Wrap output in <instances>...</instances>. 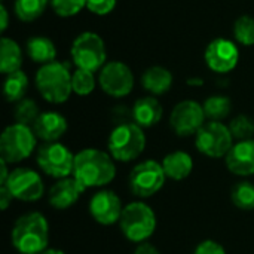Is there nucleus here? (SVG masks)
I'll list each match as a JSON object with an SVG mask.
<instances>
[{
  "instance_id": "1",
  "label": "nucleus",
  "mask_w": 254,
  "mask_h": 254,
  "mask_svg": "<svg viewBox=\"0 0 254 254\" xmlns=\"http://www.w3.org/2000/svg\"><path fill=\"white\" fill-rule=\"evenodd\" d=\"M115 176L116 165L110 153L98 149H83L76 153L73 177L85 190L107 186L113 182Z\"/></svg>"
},
{
  "instance_id": "2",
  "label": "nucleus",
  "mask_w": 254,
  "mask_h": 254,
  "mask_svg": "<svg viewBox=\"0 0 254 254\" xmlns=\"http://www.w3.org/2000/svg\"><path fill=\"white\" fill-rule=\"evenodd\" d=\"M10 241L21 254H42L49 244V225L39 211L21 216L10 232Z\"/></svg>"
},
{
  "instance_id": "3",
  "label": "nucleus",
  "mask_w": 254,
  "mask_h": 254,
  "mask_svg": "<svg viewBox=\"0 0 254 254\" xmlns=\"http://www.w3.org/2000/svg\"><path fill=\"white\" fill-rule=\"evenodd\" d=\"M36 88L48 103H65L73 92L71 73L67 64L54 61L42 65L36 73Z\"/></svg>"
},
{
  "instance_id": "4",
  "label": "nucleus",
  "mask_w": 254,
  "mask_h": 254,
  "mask_svg": "<svg viewBox=\"0 0 254 254\" xmlns=\"http://www.w3.org/2000/svg\"><path fill=\"white\" fill-rule=\"evenodd\" d=\"M107 149L115 161H135L146 149L144 128H141L135 122L118 124L109 135Z\"/></svg>"
},
{
  "instance_id": "5",
  "label": "nucleus",
  "mask_w": 254,
  "mask_h": 254,
  "mask_svg": "<svg viewBox=\"0 0 254 254\" xmlns=\"http://www.w3.org/2000/svg\"><path fill=\"white\" fill-rule=\"evenodd\" d=\"M121 231L131 243H146L156 229L155 211L143 201H134L124 207L121 220Z\"/></svg>"
},
{
  "instance_id": "6",
  "label": "nucleus",
  "mask_w": 254,
  "mask_h": 254,
  "mask_svg": "<svg viewBox=\"0 0 254 254\" xmlns=\"http://www.w3.org/2000/svg\"><path fill=\"white\" fill-rule=\"evenodd\" d=\"M36 140L31 127L15 122L6 127L0 135V158L9 165L22 162L34 153Z\"/></svg>"
},
{
  "instance_id": "7",
  "label": "nucleus",
  "mask_w": 254,
  "mask_h": 254,
  "mask_svg": "<svg viewBox=\"0 0 254 254\" xmlns=\"http://www.w3.org/2000/svg\"><path fill=\"white\" fill-rule=\"evenodd\" d=\"M71 60L77 68L97 71L106 65L107 51L104 40L94 31L80 33L71 45L70 49Z\"/></svg>"
},
{
  "instance_id": "8",
  "label": "nucleus",
  "mask_w": 254,
  "mask_h": 254,
  "mask_svg": "<svg viewBox=\"0 0 254 254\" xmlns=\"http://www.w3.org/2000/svg\"><path fill=\"white\" fill-rule=\"evenodd\" d=\"M74 156L76 155L60 141L43 143L37 149L36 162L46 176L60 180L73 176Z\"/></svg>"
},
{
  "instance_id": "9",
  "label": "nucleus",
  "mask_w": 254,
  "mask_h": 254,
  "mask_svg": "<svg viewBox=\"0 0 254 254\" xmlns=\"http://www.w3.org/2000/svg\"><path fill=\"white\" fill-rule=\"evenodd\" d=\"M234 144L232 132L223 122L208 121L195 134V146L198 152L208 158H226Z\"/></svg>"
},
{
  "instance_id": "10",
  "label": "nucleus",
  "mask_w": 254,
  "mask_h": 254,
  "mask_svg": "<svg viewBox=\"0 0 254 254\" xmlns=\"http://www.w3.org/2000/svg\"><path fill=\"white\" fill-rule=\"evenodd\" d=\"M165 173L161 165V162H156L153 159L143 161L137 164L128 177V185L131 192L137 198H150L156 195L165 185Z\"/></svg>"
},
{
  "instance_id": "11",
  "label": "nucleus",
  "mask_w": 254,
  "mask_h": 254,
  "mask_svg": "<svg viewBox=\"0 0 254 254\" xmlns=\"http://www.w3.org/2000/svg\"><path fill=\"white\" fill-rule=\"evenodd\" d=\"M13 199L24 202L39 201L45 193V185L40 174L31 168H15L10 171L4 185Z\"/></svg>"
},
{
  "instance_id": "12",
  "label": "nucleus",
  "mask_w": 254,
  "mask_h": 254,
  "mask_svg": "<svg viewBox=\"0 0 254 254\" xmlns=\"http://www.w3.org/2000/svg\"><path fill=\"white\" fill-rule=\"evenodd\" d=\"M205 112L202 104L195 100H185L176 104L170 115V125L180 137L195 135L205 124Z\"/></svg>"
},
{
  "instance_id": "13",
  "label": "nucleus",
  "mask_w": 254,
  "mask_h": 254,
  "mask_svg": "<svg viewBox=\"0 0 254 254\" xmlns=\"http://www.w3.org/2000/svg\"><path fill=\"white\" fill-rule=\"evenodd\" d=\"M98 82L107 95L122 98L131 94L134 88V74L127 64L121 61H110L100 70Z\"/></svg>"
},
{
  "instance_id": "14",
  "label": "nucleus",
  "mask_w": 254,
  "mask_h": 254,
  "mask_svg": "<svg viewBox=\"0 0 254 254\" xmlns=\"http://www.w3.org/2000/svg\"><path fill=\"white\" fill-rule=\"evenodd\" d=\"M122 211H124V205L121 198L113 190L109 189L97 192L89 201L91 217L103 226H110L118 223L121 220Z\"/></svg>"
},
{
  "instance_id": "15",
  "label": "nucleus",
  "mask_w": 254,
  "mask_h": 254,
  "mask_svg": "<svg viewBox=\"0 0 254 254\" xmlns=\"http://www.w3.org/2000/svg\"><path fill=\"white\" fill-rule=\"evenodd\" d=\"M205 63L216 73L232 71L240 61L238 46L228 39H214L205 49Z\"/></svg>"
},
{
  "instance_id": "16",
  "label": "nucleus",
  "mask_w": 254,
  "mask_h": 254,
  "mask_svg": "<svg viewBox=\"0 0 254 254\" xmlns=\"http://www.w3.org/2000/svg\"><path fill=\"white\" fill-rule=\"evenodd\" d=\"M228 170L238 177H250L254 174V138L237 141L226 155Z\"/></svg>"
},
{
  "instance_id": "17",
  "label": "nucleus",
  "mask_w": 254,
  "mask_h": 254,
  "mask_svg": "<svg viewBox=\"0 0 254 254\" xmlns=\"http://www.w3.org/2000/svg\"><path fill=\"white\" fill-rule=\"evenodd\" d=\"M83 192L85 189L82 188V185L73 176H70L65 179H60L52 185L48 193V199L51 207H54L55 210H67L77 202Z\"/></svg>"
},
{
  "instance_id": "18",
  "label": "nucleus",
  "mask_w": 254,
  "mask_h": 254,
  "mask_svg": "<svg viewBox=\"0 0 254 254\" xmlns=\"http://www.w3.org/2000/svg\"><path fill=\"white\" fill-rule=\"evenodd\" d=\"M31 128L37 138L45 143H54L65 134L67 121L58 112H42Z\"/></svg>"
},
{
  "instance_id": "19",
  "label": "nucleus",
  "mask_w": 254,
  "mask_h": 254,
  "mask_svg": "<svg viewBox=\"0 0 254 254\" xmlns=\"http://www.w3.org/2000/svg\"><path fill=\"white\" fill-rule=\"evenodd\" d=\"M131 113H132V122H135L141 128H150L161 122L164 110L161 103L153 95H147L138 98L134 103Z\"/></svg>"
},
{
  "instance_id": "20",
  "label": "nucleus",
  "mask_w": 254,
  "mask_h": 254,
  "mask_svg": "<svg viewBox=\"0 0 254 254\" xmlns=\"http://www.w3.org/2000/svg\"><path fill=\"white\" fill-rule=\"evenodd\" d=\"M161 165L168 179L180 182L190 176L193 170V159L188 152L176 150V152L165 155Z\"/></svg>"
},
{
  "instance_id": "21",
  "label": "nucleus",
  "mask_w": 254,
  "mask_h": 254,
  "mask_svg": "<svg viewBox=\"0 0 254 254\" xmlns=\"http://www.w3.org/2000/svg\"><path fill=\"white\" fill-rule=\"evenodd\" d=\"M141 85L153 97L155 95H162V94H165V92L170 91V88L173 85V74L165 67L153 65V67H149L143 73V76H141Z\"/></svg>"
},
{
  "instance_id": "22",
  "label": "nucleus",
  "mask_w": 254,
  "mask_h": 254,
  "mask_svg": "<svg viewBox=\"0 0 254 254\" xmlns=\"http://www.w3.org/2000/svg\"><path fill=\"white\" fill-rule=\"evenodd\" d=\"M27 55L33 63L37 64H49L54 63L57 58V48L54 45V42L45 36H34L30 37L25 46Z\"/></svg>"
},
{
  "instance_id": "23",
  "label": "nucleus",
  "mask_w": 254,
  "mask_h": 254,
  "mask_svg": "<svg viewBox=\"0 0 254 254\" xmlns=\"http://www.w3.org/2000/svg\"><path fill=\"white\" fill-rule=\"evenodd\" d=\"M21 64L22 51L19 45L9 37H3L0 42V71L7 76L21 70Z\"/></svg>"
},
{
  "instance_id": "24",
  "label": "nucleus",
  "mask_w": 254,
  "mask_h": 254,
  "mask_svg": "<svg viewBox=\"0 0 254 254\" xmlns=\"http://www.w3.org/2000/svg\"><path fill=\"white\" fill-rule=\"evenodd\" d=\"M28 88V77L22 70L10 73L6 76L3 83V95L9 103H18L25 98V92Z\"/></svg>"
},
{
  "instance_id": "25",
  "label": "nucleus",
  "mask_w": 254,
  "mask_h": 254,
  "mask_svg": "<svg viewBox=\"0 0 254 254\" xmlns=\"http://www.w3.org/2000/svg\"><path fill=\"white\" fill-rule=\"evenodd\" d=\"M202 107H204L207 119L222 122L225 118L229 116L232 110V103H231V98L226 95H211L204 101Z\"/></svg>"
},
{
  "instance_id": "26",
  "label": "nucleus",
  "mask_w": 254,
  "mask_h": 254,
  "mask_svg": "<svg viewBox=\"0 0 254 254\" xmlns=\"http://www.w3.org/2000/svg\"><path fill=\"white\" fill-rule=\"evenodd\" d=\"M231 199L232 204L243 211L254 210V183L249 180L238 182L231 190Z\"/></svg>"
},
{
  "instance_id": "27",
  "label": "nucleus",
  "mask_w": 254,
  "mask_h": 254,
  "mask_svg": "<svg viewBox=\"0 0 254 254\" xmlns=\"http://www.w3.org/2000/svg\"><path fill=\"white\" fill-rule=\"evenodd\" d=\"M51 0H15V15L24 22L37 19L46 9Z\"/></svg>"
},
{
  "instance_id": "28",
  "label": "nucleus",
  "mask_w": 254,
  "mask_h": 254,
  "mask_svg": "<svg viewBox=\"0 0 254 254\" xmlns=\"http://www.w3.org/2000/svg\"><path fill=\"white\" fill-rule=\"evenodd\" d=\"M40 113L42 112L39 110V106H37V103L34 100H31V98H22L21 101L16 103L13 116H15V121L18 124L33 127V124L36 122V119L39 118Z\"/></svg>"
},
{
  "instance_id": "29",
  "label": "nucleus",
  "mask_w": 254,
  "mask_h": 254,
  "mask_svg": "<svg viewBox=\"0 0 254 254\" xmlns=\"http://www.w3.org/2000/svg\"><path fill=\"white\" fill-rule=\"evenodd\" d=\"M71 88H73V92L80 95V97L89 95L95 89L94 71L76 68L74 73L71 74Z\"/></svg>"
},
{
  "instance_id": "30",
  "label": "nucleus",
  "mask_w": 254,
  "mask_h": 254,
  "mask_svg": "<svg viewBox=\"0 0 254 254\" xmlns=\"http://www.w3.org/2000/svg\"><path fill=\"white\" fill-rule=\"evenodd\" d=\"M234 140L243 141V140H250L254 135V119L247 115H238L235 116L231 124L228 125Z\"/></svg>"
},
{
  "instance_id": "31",
  "label": "nucleus",
  "mask_w": 254,
  "mask_h": 254,
  "mask_svg": "<svg viewBox=\"0 0 254 254\" xmlns=\"http://www.w3.org/2000/svg\"><path fill=\"white\" fill-rule=\"evenodd\" d=\"M234 36L235 39L244 45L252 46L254 45V18L250 15L240 16L234 24Z\"/></svg>"
},
{
  "instance_id": "32",
  "label": "nucleus",
  "mask_w": 254,
  "mask_h": 254,
  "mask_svg": "<svg viewBox=\"0 0 254 254\" xmlns=\"http://www.w3.org/2000/svg\"><path fill=\"white\" fill-rule=\"evenodd\" d=\"M88 0H51V6L60 16H73L86 7Z\"/></svg>"
},
{
  "instance_id": "33",
  "label": "nucleus",
  "mask_w": 254,
  "mask_h": 254,
  "mask_svg": "<svg viewBox=\"0 0 254 254\" xmlns=\"http://www.w3.org/2000/svg\"><path fill=\"white\" fill-rule=\"evenodd\" d=\"M116 6V0H88L86 1V7L95 13V15H107L110 13Z\"/></svg>"
},
{
  "instance_id": "34",
  "label": "nucleus",
  "mask_w": 254,
  "mask_h": 254,
  "mask_svg": "<svg viewBox=\"0 0 254 254\" xmlns=\"http://www.w3.org/2000/svg\"><path fill=\"white\" fill-rule=\"evenodd\" d=\"M193 254H226V250L220 243L214 240H205L196 246Z\"/></svg>"
},
{
  "instance_id": "35",
  "label": "nucleus",
  "mask_w": 254,
  "mask_h": 254,
  "mask_svg": "<svg viewBox=\"0 0 254 254\" xmlns=\"http://www.w3.org/2000/svg\"><path fill=\"white\" fill-rule=\"evenodd\" d=\"M12 195H10V192L6 189V186H0V208L4 211V210H7V207H9V204L12 202Z\"/></svg>"
},
{
  "instance_id": "36",
  "label": "nucleus",
  "mask_w": 254,
  "mask_h": 254,
  "mask_svg": "<svg viewBox=\"0 0 254 254\" xmlns=\"http://www.w3.org/2000/svg\"><path fill=\"white\" fill-rule=\"evenodd\" d=\"M134 254H161V253H159V250H158L153 244H150V243H141V244H138V246H137V249H135Z\"/></svg>"
},
{
  "instance_id": "37",
  "label": "nucleus",
  "mask_w": 254,
  "mask_h": 254,
  "mask_svg": "<svg viewBox=\"0 0 254 254\" xmlns=\"http://www.w3.org/2000/svg\"><path fill=\"white\" fill-rule=\"evenodd\" d=\"M9 174H10V171H9V164H7L4 159L0 158V186L6 183Z\"/></svg>"
},
{
  "instance_id": "38",
  "label": "nucleus",
  "mask_w": 254,
  "mask_h": 254,
  "mask_svg": "<svg viewBox=\"0 0 254 254\" xmlns=\"http://www.w3.org/2000/svg\"><path fill=\"white\" fill-rule=\"evenodd\" d=\"M7 28V9L4 7V4L0 6V30L4 31Z\"/></svg>"
},
{
  "instance_id": "39",
  "label": "nucleus",
  "mask_w": 254,
  "mask_h": 254,
  "mask_svg": "<svg viewBox=\"0 0 254 254\" xmlns=\"http://www.w3.org/2000/svg\"><path fill=\"white\" fill-rule=\"evenodd\" d=\"M42 254H65L64 252H61V250H57V249H46L45 252Z\"/></svg>"
},
{
  "instance_id": "40",
  "label": "nucleus",
  "mask_w": 254,
  "mask_h": 254,
  "mask_svg": "<svg viewBox=\"0 0 254 254\" xmlns=\"http://www.w3.org/2000/svg\"><path fill=\"white\" fill-rule=\"evenodd\" d=\"M188 83H189V85H202L204 80H201V79H189Z\"/></svg>"
}]
</instances>
